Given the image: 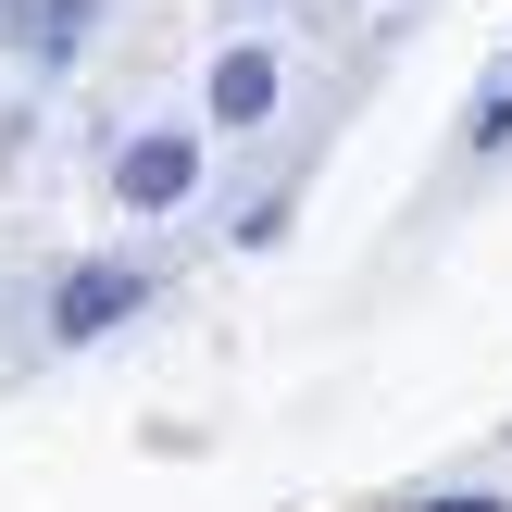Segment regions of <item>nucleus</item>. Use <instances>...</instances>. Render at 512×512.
Listing matches in <instances>:
<instances>
[{"label": "nucleus", "instance_id": "nucleus-1", "mask_svg": "<svg viewBox=\"0 0 512 512\" xmlns=\"http://www.w3.org/2000/svg\"><path fill=\"white\" fill-rule=\"evenodd\" d=\"M150 288H163L150 263H63V288H50V338H63V350L113 338V325L150 313Z\"/></svg>", "mask_w": 512, "mask_h": 512}, {"label": "nucleus", "instance_id": "nucleus-2", "mask_svg": "<svg viewBox=\"0 0 512 512\" xmlns=\"http://www.w3.org/2000/svg\"><path fill=\"white\" fill-rule=\"evenodd\" d=\"M113 200H125V213H188V200H200V138H188V125L113 138Z\"/></svg>", "mask_w": 512, "mask_h": 512}, {"label": "nucleus", "instance_id": "nucleus-3", "mask_svg": "<svg viewBox=\"0 0 512 512\" xmlns=\"http://www.w3.org/2000/svg\"><path fill=\"white\" fill-rule=\"evenodd\" d=\"M275 100H288V50L225 38V50H213V75H200V113H213L225 138H250V125H275Z\"/></svg>", "mask_w": 512, "mask_h": 512}, {"label": "nucleus", "instance_id": "nucleus-4", "mask_svg": "<svg viewBox=\"0 0 512 512\" xmlns=\"http://www.w3.org/2000/svg\"><path fill=\"white\" fill-rule=\"evenodd\" d=\"M463 150L488 163V150H512V50H500V75L475 88V113H463Z\"/></svg>", "mask_w": 512, "mask_h": 512}, {"label": "nucleus", "instance_id": "nucleus-5", "mask_svg": "<svg viewBox=\"0 0 512 512\" xmlns=\"http://www.w3.org/2000/svg\"><path fill=\"white\" fill-rule=\"evenodd\" d=\"M88 25H100V0H38V63H75Z\"/></svg>", "mask_w": 512, "mask_h": 512}, {"label": "nucleus", "instance_id": "nucleus-6", "mask_svg": "<svg viewBox=\"0 0 512 512\" xmlns=\"http://www.w3.org/2000/svg\"><path fill=\"white\" fill-rule=\"evenodd\" d=\"M413 512H512V500H500V488H425Z\"/></svg>", "mask_w": 512, "mask_h": 512}]
</instances>
